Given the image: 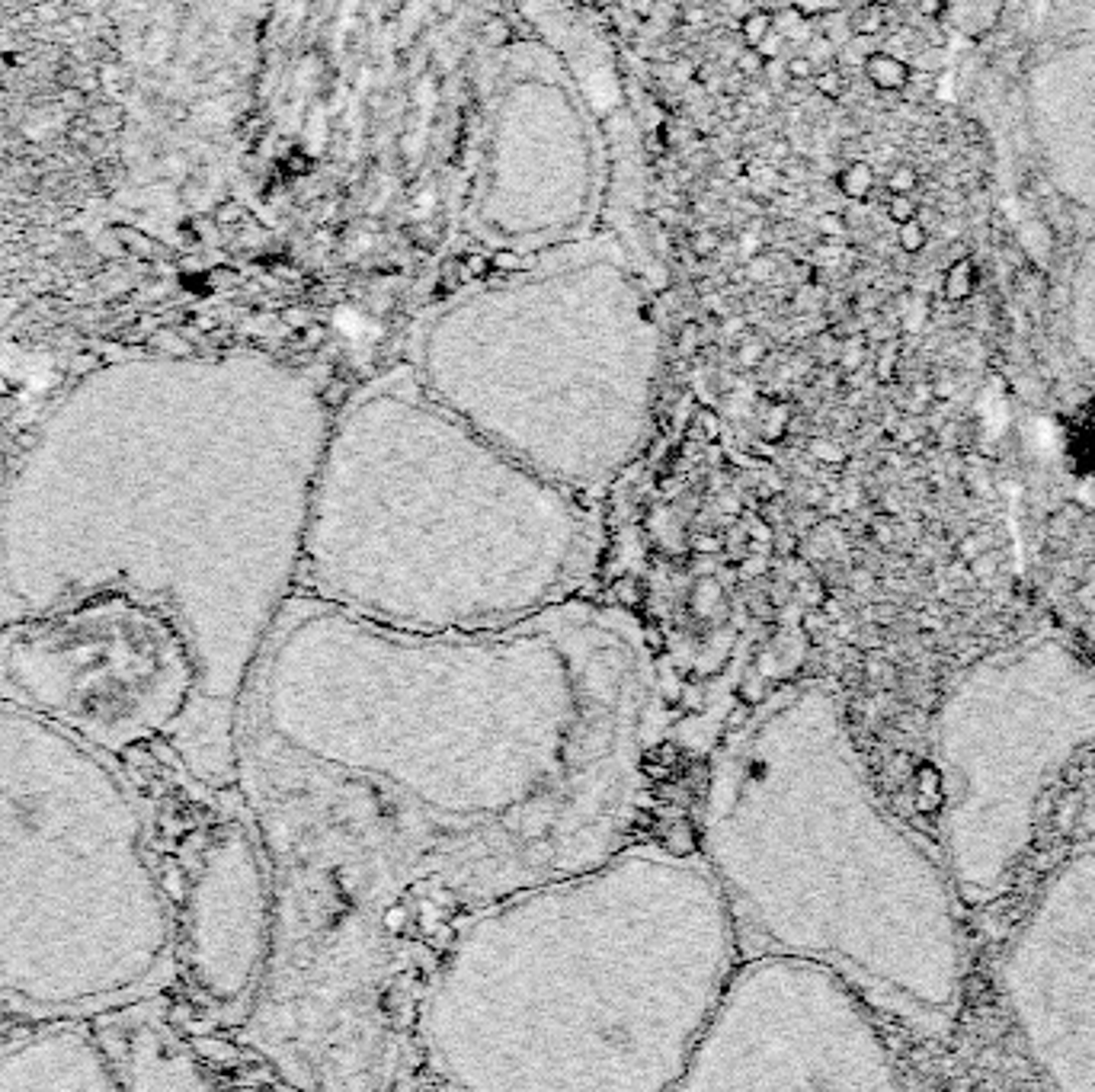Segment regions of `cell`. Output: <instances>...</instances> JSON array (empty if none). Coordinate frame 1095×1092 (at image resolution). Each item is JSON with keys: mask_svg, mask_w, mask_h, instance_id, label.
Listing matches in <instances>:
<instances>
[{"mask_svg": "<svg viewBox=\"0 0 1095 1092\" xmlns=\"http://www.w3.org/2000/svg\"><path fill=\"white\" fill-rule=\"evenodd\" d=\"M654 743V654L615 605L404 631L295 593L243 689L234 759L272 875L269 967L315 1070L350 1083L410 955L618 853Z\"/></svg>", "mask_w": 1095, "mask_h": 1092, "instance_id": "cell-1", "label": "cell"}, {"mask_svg": "<svg viewBox=\"0 0 1095 1092\" xmlns=\"http://www.w3.org/2000/svg\"><path fill=\"white\" fill-rule=\"evenodd\" d=\"M737 961L702 856L621 846L451 932L410 1042L455 1089H676Z\"/></svg>", "mask_w": 1095, "mask_h": 1092, "instance_id": "cell-2", "label": "cell"}, {"mask_svg": "<svg viewBox=\"0 0 1095 1092\" xmlns=\"http://www.w3.org/2000/svg\"><path fill=\"white\" fill-rule=\"evenodd\" d=\"M699 856L740 958L820 961L875 1016L951 1038L964 1003L961 897L945 862L881 804L827 686L775 692L724 743Z\"/></svg>", "mask_w": 1095, "mask_h": 1092, "instance_id": "cell-3", "label": "cell"}, {"mask_svg": "<svg viewBox=\"0 0 1095 1092\" xmlns=\"http://www.w3.org/2000/svg\"><path fill=\"white\" fill-rule=\"evenodd\" d=\"M596 551L583 494L404 385L330 423L295 593L404 631H484L573 599Z\"/></svg>", "mask_w": 1095, "mask_h": 1092, "instance_id": "cell-4", "label": "cell"}, {"mask_svg": "<svg viewBox=\"0 0 1095 1092\" xmlns=\"http://www.w3.org/2000/svg\"><path fill=\"white\" fill-rule=\"evenodd\" d=\"M1095 747V667L1064 641L1032 638L973 664L935 718L942 862L964 904L1013 884L1045 791Z\"/></svg>", "mask_w": 1095, "mask_h": 1092, "instance_id": "cell-5", "label": "cell"}, {"mask_svg": "<svg viewBox=\"0 0 1095 1092\" xmlns=\"http://www.w3.org/2000/svg\"><path fill=\"white\" fill-rule=\"evenodd\" d=\"M0 699L90 740L126 743L199 705V664L158 605H55L0 638Z\"/></svg>", "mask_w": 1095, "mask_h": 1092, "instance_id": "cell-6", "label": "cell"}, {"mask_svg": "<svg viewBox=\"0 0 1095 1092\" xmlns=\"http://www.w3.org/2000/svg\"><path fill=\"white\" fill-rule=\"evenodd\" d=\"M897 1061L872 1007L833 967L746 955L676 1089H894Z\"/></svg>", "mask_w": 1095, "mask_h": 1092, "instance_id": "cell-7", "label": "cell"}, {"mask_svg": "<svg viewBox=\"0 0 1095 1092\" xmlns=\"http://www.w3.org/2000/svg\"><path fill=\"white\" fill-rule=\"evenodd\" d=\"M1025 1048L1054 1086L1095 1089V849L1035 897L1002 961Z\"/></svg>", "mask_w": 1095, "mask_h": 1092, "instance_id": "cell-8", "label": "cell"}, {"mask_svg": "<svg viewBox=\"0 0 1095 1092\" xmlns=\"http://www.w3.org/2000/svg\"><path fill=\"white\" fill-rule=\"evenodd\" d=\"M276 932V894L263 843L247 824H221L208 837L186 897V967L221 1010L247 1003L266 977Z\"/></svg>", "mask_w": 1095, "mask_h": 1092, "instance_id": "cell-9", "label": "cell"}, {"mask_svg": "<svg viewBox=\"0 0 1095 1092\" xmlns=\"http://www.w3.org/2000/svg\"><path fill=\"white\" fill-rule=\"evenodd\" d=\"M0 1086L20 1089H113L119 1080L110 1073V1064L103 1054L74 1035L45 1038L39 1045L20 1048L7 1057H0Z\"/></svg>", "mask_w": 1095, "mask_h": 1092, "instance_id": "cell-10", "label": "cell"}, {"mask_svg": "<svg viewBox=\"0 0 1095 1092\" xmlns=\"http://www.w3.org/2000/svg\"><path fill=\"white\" fill-rule=\"evenodd\" d=\"M862 71H865L868 83H872L875 90H881V94H900L903 86H907L913 67L903 61L900 55H891V51L878 48L875 55L862 64Z\"/></svg>", "mask_w": 1095, "mask_h": 1092, "instance_id": "cell-11", "label": "cell"}, {"mask_svg": "<svg viewBox=\"0 0 1095 1092\" xmlns=\"http://www.w3.org/2000/svg\"><path fill=\"white\" fill-rule=\"evenodd\" d=\"M973 289H977V263L967 256L961 259H951L945 276H942V295L948 302H967Z\"/></svg>", "mask_w": 1095, "mask_h": 1092, "instance_id": "cell-12", "label": "cell"}, {"mask_svg": "<svg viewBox=\"0 0 1095 1092\" xmlns=\"http://www.w3.org/2000/svg\"><path fill=\"white\" fill-rule=\"evenodd\" d=\"M837 189H840L846 199H852V202H865L868 196L875 193V167L868 164V161H852V164H846L840 170V177H837Z\"/></svg>", "mask_w": 1095, "mask_h": 1092, "instance_id": "cell-13", "label": "cell"}, {"mask_svg": "<svg viewBox=\"0 0 1095 1092\" xmlns=\"http://www.w3.org/2000/svg\"><path fill=\"white\" fill-rule=\"evenodd\" d=\"M772 29H775L778 36L785 39L791 48H794V45H804V42L813 36L810 20H804V16L797 13L791 4H785L781 10H775V13H772Z\"/></svg>", "mask_w": 1095, "mask_h": 1092, "instance_id": "cell-14", "label": "cell"}, {"mask_svg": "<svg viewBox=\"0 0 1095 1092\" xmlns=\"http://www.w3.org/2000/svg\"><path fill=\"white\" fill-rule=\"evenodd\" d=\"M849 29L859 32V36H881V32L888 29V7L859 4L849 13Z\"/></svg>", "mask_w": 1095, "mask_h": 1092, "instance_id": "cell-15", "label": "cell"}, {"mask_svg": "<svg viewBox=\"0 0 1095 1092\" xmlns=\"http://www.w3.org/2000/svg\"><path fill=\"white\" fill-rule=\"evenodd\" d=\"M769 32H772V13L769 10H750L740 20V39H743V45H750V48H756L762 39L769 36Z\"/></svg>", "mask_w": 1095, "mask_h": 1092, "instance_id": "cell-16", "label": "cell"}, {"mask_svg": "<svg viewBox=\"0 0 1095 1092\" xmlns=\"http://www.w3.org/2000/svg\"><path fill=\"white\" fill-rule=\"evenodd\" d=\"M810 86H813V90L820 94L824 100H840V97L846 94L849 80H846V74H843V67L830 64V67H820V71L813 74Z\"/></svg>", "mask_w": 1095, "mask_h": 1092, "instance_id": "cell-17", "label": "cell"}, {"mask_svg": "<svg viewBox=\"0 0 1095 1092\" xmlns=\"http://www.w3.org/2000/svg\"><path fill=\"white\" fill-rule=\"evenodd\" d=\"M878 48H881V45H878V36H859V32H852L849 42H846V45H840V61H846V64H859V67H862L868 58L875 55Z\"/></svg>", "mask_w": 1095, "mask_h": 1092, "instance_id": "cell-18", "label": "cell"}, {"mask_svg": "<svg viewBox=\"0 0 1095 1092\" xmlns=\"http://www.w3.org/2000/svg\"><path fill=\"white\" fill-rule=\"evenodd\" d=\"M801 51H804V55L816 64V71H820V67H830L833 61L840 58V55H837L840 48L833 45V42L824 36V32H816V29H813V36L801 45Z\"/></svg>", "mask_w": 1095, "mask_h": 1092, "instance_id": "cell-19", "label": "cell"}, {"mask_svg": "<svg viewBox=\"0 0 1095 1092\" xmlns=\"http://www.w3.org/2000/svg\"><path fill=\"white\" fill-rule=\"evenodd\" d=\"M897 228H900L897 231V244H900L903 253H919L929 244V231L923 228V221H919V218L903 221V224H897Z\"/></svg>", "mask_w": 1095, "mask_h": 1092, "instance_id": "cell-20", "label": "cell"}, {"mask_svg": "<svg viewBox=\"0 0 1095 1092\" xmlns=\"http://www.w3.org/2000/svg\"><path fill=\"white\" fill-rule=\"evenodd\" d=\"M481 39L491 45V48H503L513 42V26L507 16H487V20L481 23Z\"/></svg>", "mask_w": 1095, "mask_h": 1092, "instance_id": "cell-21", "label": "cell"}, {"mask_svg": "<svg viewBox=\"0 0 1095 1092\" xmlns=\"http://www.w3.org/2000/svg\"><path fill=\"white\" fill-rule=\"evenodd\" d=\"M788 4L804 16V20H824V16L846 7V0H788Z\"/></svg>", "mask_w": 1095, "mask_h": 1092, "instance_id": "cell-22", "label": "cell"}, {"mask_svg": "<svg viewBox=\"0 0 1095 1092\" xmlns=\"http://www.w3.org/2000/svg\"><path fill=\"white\" fill-rule=\"evenodd\" d=\"M689 250L699 259H711L721 250V234L715 228H699L689 234Z\"/></svg>", "mask_w": 1095, "mask_h": 1092, "instance_id": "cell-23", "label": "cell"}, {"mask_svg": "<svg viewBox=\"0 0 1095 1092\" xmlns=\"http://www.w3.org/2000/svg\"><path fill=\"white\" fill-rule=\"evenodd\" d=\"M884 186H888V193H907V196H913L916 186H919V173L910 164H897L888 173V183H884Z\"/></svg>", "mask_w": 1095, "mask_h": 1092, "instance_id": "cell-24", "label": "cell"}, {"mask_svg": "<svg viewBox=\"0 0 1095 1092\" xmlns=\"http://www.w3.org/2000/svg\"><path fill=\"white\" fill-rule=\"evenodd\" d=\"M762 67H766V55H759V48L743 45V48L737 51V58H734V71H737V74H743L746 80L762 77Z\"/></svg>", "mask_w": 1095, "mask_h": 1092, "instance_id": "cell-25", "label": "cell"}, {"mask_svg": "<svg viewBox=\"0 0 1095 1092\" xmlns=\"http://www.w3.org/2000/svg\"><path fill=\"white\" fill-rule=\"evenodd\" d=\"M916 212H919V205H916V199H913V196H907V193H891V196H888V218H891L894 224L913 221V218H916Z\"/></svg>", "mask_w": 1095, "mask_h": 1092, "instance_id": "cell-26", "label": "cell"}, {"mask_svg": "<svg viewBox=\"0 0 1095 1092\" xmlns=\"http://www.w3.org/2000/svg\"><path fill=\"white\" fill-rule=\"evenodd\" d=\"M816 234H820L824 240H843L849 234V221L843 212H824L820 218H816Z\"/></svg>", "mask_w": 1095, "mask_h": 1092, "instance_id": "cell-27", "label": "cell"}, {"mask_svg": "<svg viewBox=\"0 0 1095 1092\" xmlns=\"http://www.w3.org/2000/svg\"><path fill=\"white\" fill-rule=\"evenodd\" d=\"M785 71H788V83H810L816 74V64L804 55V51H797V55L785 58Z\"/></svg>", "mask_w": 1095, "mask_h": 1092, "instance_id": "cell-28", "label": "cell"}, {"mask_svg": "<svg viewBox=\"0 0 1095 1092\" xmlns=\"http://www.w3.org/2000/svg\"><path fill=\"white\" fill-rule=\"evenodd\" d=\"M775 256L769 253H753L750 259H746V276H750L753 283H769L775 276Z\"/></svg>", "mask_w": 1095, "mask_h": 1092, "instance_id": "cell-29", "label": "cell"}, {"mask_svg": "<svg viewBox=\"0 0 1095 1092\" xmlns=\"http://www.w3.org/2000/svg\"><path fill=\"white\" fill-rule=\"evenodd\" d=\"M932 90H935V74L932 71H913L907 86H903L900 94L910 97V100H919V97H929Z\"/></svg>", "mask_w": 1095, "mask_h": 1092, "instance_id": "cell-30", "label": "cell"}, {"mask_svg": "<svg viewBox=\"0 0 1095 1092\" xmlns=\"http://www.w3.org/2000/svg\"><path fill=\"white\" fill-rule=\"evenodd\" d=\"M494 266H491V256H484V253H465L462 256V280L468 283V280H484V276L487 272H491Z\"/></svg>", "mask_w": 1095, "mask_h": 1092, "instance_id": "cell-31", "label": "cell"}, {"mask_svg": "<svg viewBox=\"0 0 1095 1092\" xmlns=\"http://www.w3.org/2000/svg\"><path fill=\"white\" fill-rule=\"evenodd\" d=\"M762 356H766V340H762L759 334H746V340L740 343V350H737V359L743 362V366H753V362H759Z\"/></svg>", "mask_w": 1095, "mask_h": 1092, "instance_id": "cell-32", "label": "cell"}, {"mask_svg": "<svg viewBox=\"0 0 1095 1092\" xmlns=\"http://www.w3.org/2000/svg\"><path fill=\"white\" fill-rule=\"evenodd\" d=\"M491 266H494L497 272H519V269L526 266V259L519 256L516 250H507V247H503V250H494V253H491Z\"/></svg>", "mask_w": 1095, "mask_h": 1092, "instance_id": "cell-33", "label": "cell"}, {"mask_svg": "<svg viewBox=\"0 0 1095 1092\" xmlns=\"http://www.w3.org/2000/svg\"><path fill=\"white\" fill-rule=\"evenodd\" d=\"M413 240H416V244H420L423 250H432V247L439 244V228L426 218V221H420V224H413Z\"/></svg>", "mask_w": 1095, "mask_h": 1092, "instance_id": "cell-34", "label": "cell"}, {"mask_svg": "<svg viewBox=\"0 0 1095 1092\" xmlns=\"http://www.w3.org/2000/svg\"><path fill=\"white\" fill-rule=\"evenodd\" d=\"M459 286H465V280H462V259H445V263H442V289L451 292V289H459Z\"/></svg>", "mask_w": 1095, "mask_h": 1092, "instance_id": "cell-35", "label": "cell"}, {"mask_svg": "<svg viewBox=\"0 0 1095 1092\" xmlns=\"http://www.w3.org/2000/svg\"><path fill=\"white\" fill-rule=\"evenodd\" d=\"M756 48H759V55H766V58H778V55H781V51H785V48H788V42H785V39H781V36H778V32H775V29H772V32H769V36H766V39H762V42H759V45H756Z\"/></svg>", "mask_w": 1095, "mask_h": 1092, "instance_id": "cell-36", "label": "cell"}, {"mask_svg": "<svg viewBox=\"0 0 1095 1092\" xmlns=\"http://www.w3.org/2000/svg\"><path fill=\"white\" fill-rule=\"evenodd\" d=\"M794 158V148L788 138H775V142L769 145V161L772 164H788Z\"/></svg>", "mask_w": 1095, "mask_h": 1092, "instance_id": "cell-37", "label": "cell"}, {"mask_svg": "<svg viewBox=\"0 0 1095 1092\" xmlns=\"http://www.w3.org/2000/svg\"><path fill=\"white\" fill-rule=\"evenodd\" d=\"M913 7L919 16H926V20H938V16L945 13V0H913Z\"/></svg>", "mask_w": 1095, "mask_h": 1092, "instance_id": "cell-38", "label": "cell"}, {"mask_svg": "<svg viewBox=\"0 0 1095 1092\" xmlns=\"http://www.w3.org/2000/svg\"><path fill=\"white\" fill-rule=\"evenodd\" d=\"M459 4H462V0H432V10H436L439 16H451L459 10Z\"/></svg>", "mask_w": 1095, "mask_h": 1092, "instance_id": "cell-39", "label": "cell"}, {"mask_svg": "<svg viewBox=\"0 0 1095 1092\" xmlns=\"http://www.w3.org/2000/svg\"><path fill=\"white\" fill-rule=\"evenodd\" d=\"M680 337H683V340H680V343H683V350H689V346L695 343V337H699V324H686Z\"/></svg>", "mask_w": 1095, "mask_h": 1092, "instance_id": "cell-40", "label": "cell"}, {"mask_svg": "<svg viewBox=\"0 0 1095 1092\" xmlns=\"http://www.w3.org/2000/svg\"><path fill=\"white\" fill-rule=\"evenodd\" d=\"M683 20H686L689 26H695V23H705V10H699V7H686Z\"/></svg>", "mask_w": 1095, "mask_h": 1092, "instance_id": "cell-41", "label": "cell"}, {"mask_svg": "<svg viewBox=\"0 0 1095 1092\" xmlns=\"http://www.w3.org/2000/svg\"><path fill=\"white\" fill-rule=\"evenodd\" d=\"M327 337V327H308V346H318Z\"/></svg>", "mask_w": 1095, "mask_h": 1092, "instance_id": "cell-42", "label": "cell"}, {"mask_svg": "<svg viewBox=\"0 0 1095 1092\" xmlns=\"http://www.w3.org/2000/svg\"><path fill=\"white\" fill-rule=\"evenodd\" d=\"M289 167H295V173H308L311 161L305 158V154H295V161H289Z\"/></svg>", "mask_w": 1095, "mask_h": 1092, "instance_id": "cell-43", "label": "cell"}, {"mask_svg": "<svg viewBox=\"0 0 1095 1092\" xmlns=\"http://www.w3.org/2000/svg\"><path fill=\"white\" fill-rule=\"evenodd\" d=\"M237 215H240V212H237V205H224V212H221V218H224V221H234Z\"/></svg>", "mask_w": 1095, "mask_h": 1092, "instance_id": "cell-44", "label": "cell"}, {"mask_svg": "<svg viewBox=\"0 0 1095 1092\" xmlns=\"http://www.w3.org/2000/svg\"><path fill=\"white\" fill-rule=\"evenodd\" d=\"M862 4H875V7H891L894 0H862Z\"/></svg>", "mask_w": 1095, "mask_h": 1092, "instance_id": "cell-45", "label": "cell"}, {"mask_svg": "<svg viewBox=\"0 0 1095 1092\" xmlns=\"http://www.w3.org/2000/svg\"><path fill=\"white\" fill-rule=\"evenodd\" d=\"M593 4H596V7H615L618 0H593Z\"/></svg>", "mask_w": 1095, "mask_h": 1092, "instance_id": "cell-46", "label": "cell"}, {"mask_svg": "<svg viewBox=\"0 0 1095 1092\" xmlns=\"http://www.w3.org/2000/svg\"><path fill=\"white\" fill-rule=\"evenodd\" d=\"M660 4H683V0H660Z\"/></svg>", "mask_w": 1095, "mask_h": 1092, "instance_id": "cell-47", "label": "cell"}]
</instances>
